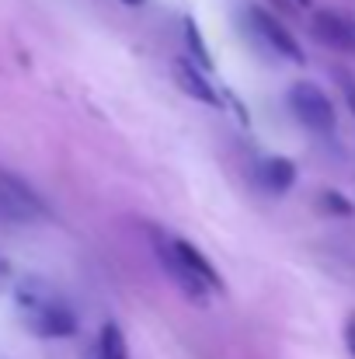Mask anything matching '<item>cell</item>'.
Instances as JSON below:
<instances>
[{"instance_id":"obj_13","label":"cell","mask_w":355,"mask_h":359,"mask_svg":"<svg viewBox=\"0 0 355 359\" xmlns=\"http://www.w3.org/2000/svg\"><path fill=\"white\" fill-rule=\"evenodd\" d=\"M331 74H335V81H338V88H342V98L349 102V109H352V116H355V77L349 70H342V67H335Z\"/></svg>"},{"instance_id":"obj_6","label":"cell","mask_w":355,"mask_h":359,"mask_svg":"<svg viewBox=\"0 0 355 359\" xmlns=\"http://www.w3.org/2000/svg\"><path fill=\"white\" fill-rule=\"evenodd\" d=\"M171 74H174V84L192 98V102H202V105H223L220 102V95H216V88L209 84V70L206 67H199L192 56H178L174 63H171Z\"/></svg>"},{"instance_id":"obj_7","label":"cell","mask_w":355,"mask_h":359,"mask_svg":"<svg viewBox=\"0 0 355 359\" xmlns=\"http://www.w3.org/2000/svg\"><path fill=\"white\" fill-rule=\"evenodd\" d=\"M310 28H314V35H317L324 46L355 53V21L345 11H314Z\"/></svg>"},{"instance_id":"obj_15","label":"cell","mask_w":355,"mask_h":359,"mask_svg":"<svg viewBox=\"0 0 355 359\" xmlns=\"http://www.w3.org/2000/svg\"><path fill=\"white\" fill-rule=\"evenodd\" d=\"M122 4H129V7H139V4H146V0H122Z\"/></svg>"},{"instance_id":"obj_9","label":"cell","mask_w":355,"mask_h":359,"mask_svg":"<svg viewBox=\"0 0 355 359\" xmlns=\"http://www.w3.org/2000/svg\"><path fill=\"white\" fill-rule=\"evenodd\" d=\"M171 238H174V248H178V255H181V258H185V262H188V265H192V269H195V272H199V276H202L206 283H209V290H216V293H223V290H227L223 276H220V272L213 269V262H209V258H206V255H202V251H199V248L192 244V241L178 238V234H171Z\"/></svg>"},{"instance_id":"obj_12","label":"cell","mask_w":355,"mask_h":359,"mask_svg":"<svg viewBox=\"0 0 355 359\" xmlns=\"http://www.w3.org/2000/svg\"><path fill=\"white\" fill-rule=\"evenodd\" d=\"M317 210L321 213H328V217H352L355 206L342 196V192H331V189H324L321 196H317Z\"/></svg>"},{"instance_id":"obj_5","label":"cell","mask_w":355,"mask_h":359,"mask_svg":"<svg viewBox=\"0 0 355 359\" xmlns=\"http://www.w3.org/2000/svg\"><path fill=\"white\" fill-rule=\"evenodd\" d=\"M0 213L14 217V220H35V217H46V203L11 171L0 168Z\"/></svg>"},{"instance_id":"obj_16","label":"cell","mask_w":355,"mask_h":359,"mask_svg":"<svg viewBox=\"0 0 355 359\" xmlns=\"http://www.w3.org/2000/svg\"><path fill=\"white\" fill-rule=\"evenodd\" d=\"M300 4H303V7H307V4H310V0H300Z\"/></svg>"},{"instance_id":"obj_10","label":"cell","mask_w":355,"mask_h":359,"mask_svg":"<svg viewBox=\"0 0 355 359\" xmlns=\"http://www.w3.org/2000/svg\"><path fill=\"white\" fill-rule=\"evenodd\" d=\"M95 359H129V346H125V335L116 321H109L98 335V356Z\"/></svg>"},{"instance_id":"obj_4","label":"cell","mask_w":355,"mask_h":359,"mask_svg":"<svg viewBox=\"0 0 355 359\" xmlns=\"http://www.w3.org/2000/svg\"><path fill=\"white\" fill-rule=\"evenodd\" d=\"M21 307L28 311L32 332H39V335H53V339H60V335H74V332H77V318H74V311H70L60 297H53V293H46V297H32V293L21 290Z\"/></svg>"},{"instance_id":"obj_2","label":"cell","mask_w":355,"mask_h":359,"mask_svg":"<svg viewBox=\"0 0 355 359\" xmlns=\"http://www.w3.org/2000/svg\"><path fill=\"white\" fill-rule=\"evenodd\" d=\"M150 231V244H153V255H157V262H160V269L167 272V279L188 297V300H195V304H206V297H209V283L178 255V248H174V238H171V231H164V227H146Z\"/></svg>"},{"instance_id":"obj_8","label":"cell","mask_w":355,"mask_h":359,"mask_svg":"<svg viewBox=\"0 0 355 359\" xmlns=\"http://www.w3.org/2000/svg\"><path fill=\"white\" fill-rule=\"evenodd\" d=\"M258 185L272 196H286L296 185V164L289 157H265L258 164Z\"/></svg>"},{"instance_id":"obj_1","label":"cell","mask_w":355,"mask_h":359,"mask_svg":"<svg viewBox=\"0 0 355 359\" xmlns=\"http://www.w3.org/2000/svg\"><path fill=\"white\" fill-rule=\"evenodd\" d=\"M240 18H244V25H247V32H251V39H254L258 46H265L268 53H275V56H282V60H289V63H296V67L307 63L303 46L296 42V35H293L272 11H265V7H258V4H247Z\"/></svg>"},{"instance_id":"obj_11","label":"cell","mask_w":355,"mask_h":359,"mask_svg":"<svg viewBox=\"0 0 355 359\" xmlns=\"http://www.w3.org/2000/svg\"><path fill=\"white\" fill-rule=\"evenodd\" d=\"M181 25H185V42H188V53H192V60H195L199 67H206V70H213L216 63H213V53L206 49V39H202V32H199V25H195L192 18H185Z\"/></svg>"},{"instance_id":"obj_3","label":"cell","mask_w":355,"mask_h":359,"mask_svg":"<svg viewBox=\"0 0 355 359\" xmlns=\"http://www.w3.org/2000/svg\"><path fill=\"white\" fill-rule=\"evenodd\" d=\"M289 109H293V116L303 122L307 129H314V133H321V136L335 133V126H338L331 98H328L314 81H296V84L289 88Z\"/></svg>"},{"instance_id":"obj_14","label":"cell","mask_w":355,"mask_h":359,"mask_svg":"<svg viewBox=\"0 0 355 359\" xmlns=\"http://www.w3.org/2000/svg\"><path fill=\"white\" fill-rule=\"evenodd\" d=\"M345 346H349V353L355 359V314H349V321H345Z\"/></svg>"}]
</instances>
